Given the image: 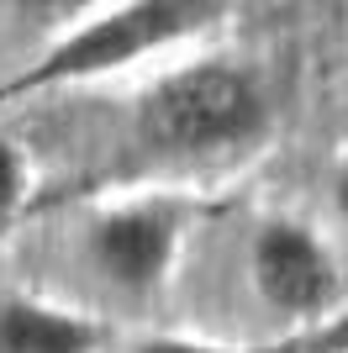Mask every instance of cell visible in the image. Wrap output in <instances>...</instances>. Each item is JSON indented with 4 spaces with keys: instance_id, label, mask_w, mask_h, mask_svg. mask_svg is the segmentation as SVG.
Instances as JSON below:
<instances>
[{
    "instance_id": "3",
    "label": "cell",
    "mask_w": 348,
    "mask_h": 353,
    "mask_svg": "<svg viewBox=\"0 0 348 353\" xmlns=\"http://www.w3.org/2000/svg\"><path fill=\"white\" fill-rule=\"evenodd\" d=\"M180 243H185V206L169 201V195H143V201L106 206L85 227L90 269L127 301H153L169 285Z\"/></svg>"
},
{
    "instance_id": "7",
    "label": "cell",
    "mask_w": 348,
    "mask_h": 353,
    "mask_svg": "<svg viewBox=\"0 0 348 353\" xmlns=\"http://www.w3.org/2000/svg\"><path fill=\"white\" fill-rule=\"evenodd\" d=\"M27 195H32V163H27V153H21L11 137L0 132V237L21 221Z\"/></svg>"
},
{
    "instance_id": "4",
    "label": "cell",
    "mask_w": 348,
    "mask_h": 353,
    "mask_svg": "<svg viewBox=\"0 0 348 353\" xmlns=\"http://www.w3.org/2000/svg\"><path fill=\"white\" fill-rule=\"evenodd\" d=\"M248 280L269 311L317 327L338 316L343 301V269H338L327 237L311 232L296 216H269L248 243Z\"/></svg>"
},
{
    "instance_id": "9",
    "label": "cell",
    "mask_w": 348,
    "mask_h": 353,
    "mask_svg": "<svg viewBox=\"0 0 348 353\" xmlns=\"http://www.w3.org/2000/svg\"><path fill=\"white\" fill-rule=\"evenodd\" d=\"M333 211H338V221H348V159L338 163V174H333Z\"/></svg>"
},
{
    "instance_id": "6",
    "label": "cell",
    "mask_w": 348,
    "mask_h": 353,
    "mask_svg": "<svg viewBox=\"0 0 348 353\" xmlns=\"http://www.w3.org/2000/svg\"><path fill=\"white\" fill-rule=\"evenodd\" d=\"M132 353H348V311L333 322L285 332L275 343H211V338H143Z\"/></svg>"
},
{
    "instance_id": "5",
    "label": "cell",
    "mask_w": 348,
    "mask_h": 353,
    "mask_svg": "<svg viewBox=\"0 0 348 353\" xmlns=\"http://www.w3.org/2000/svg\"><path fill=\"white\" fill-rule=\"evenodd\" d=\"M0 353H106V327L27 290L0 295Z\"/></svg>"
},
{
    "instance_id": "2",
    "label": "cell",
    "mask_w": 348,
    "mask_h": 353,
    "mask_svg": "<svg viewBox=\"0 0 348 353\" xmlns=\"http://www.w3.org/2000/svg\"><path fill=\"white\" fill-rule=\"evenodd\" d=\"M232 0H106L101 11L74 21L43 59L0 85V101L32 95V90L90 85L106 74H122L127 63H143L164 48L185 43L190 32L217 21Z\"/></svg>"
},
{
    "instance_id": "1",
    "label": "cell",
    "mask_w": 348,
    "mask_h": 353,
    "mask_svg": "<svg viewBox=\"0 0 348 353\" xmlns=\"http://www.w3.org/2000/svg\"><path fill=\"white\" fill-rule=\"evenodd\" d=\"M269 132V95L253 69L232 59H195L159 74L137 95L132 137L169 163H211L248 153Z\"/></svg>"
},
{
    "instance_id": "8",
    "label": "cell",
    "mask_w": 348,
    "mask_h": 353,
    "mask_svg": "<svg viewBox=\"0 0 348 353\" xmlns=\"http://www.w3.org/2000/svg\"><path fill=\"white\" fill-rule=\"evenodd\" d=\"M6 6H11L16 16H27V21H64V27H74V21H85L90 11H101L106 0H6Z\"/></svg>"
}]
</instances>
